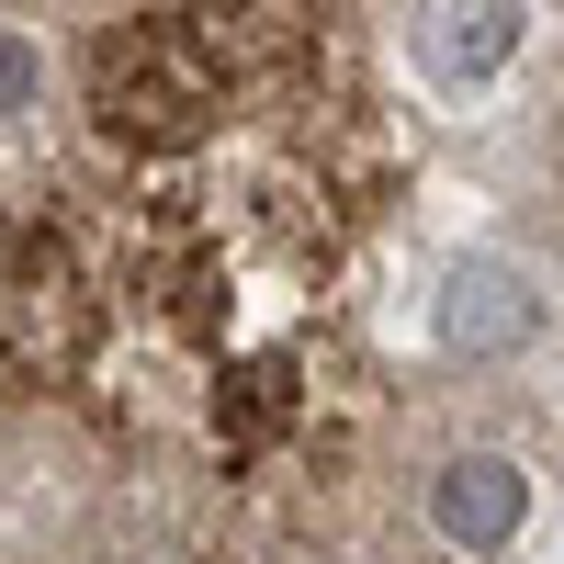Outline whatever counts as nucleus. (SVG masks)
<instances>
[{"mask_svg":"<svg viewBox=\"0 0 564 564\" xmlns=\"http://www.w3.org/2000/svg\"><path fill=\"white\" fill-rule=\"evenodd\" d=\"M564 486V0H0V564H520Z\"/></svg>","mask_w":564,"mask_h":564,"instance_id":"f257e3e1","label":"nucleus"}]
</instances>
